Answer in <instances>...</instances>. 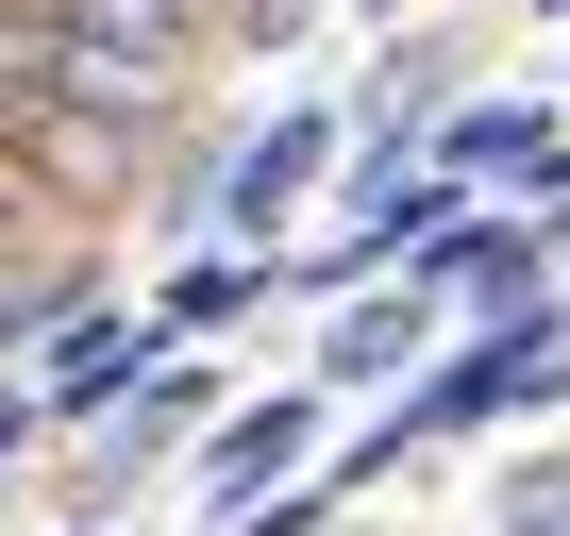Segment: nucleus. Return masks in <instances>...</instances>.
Masks as SVG:
<instances>
[{
  "label": "nucleus",
  "instance_id": "obj_1",
  "mask_svg": "<svg viewBox=\"0 0 570 536\" xmlns=\"http://www.w3.org/2000/svg\"><path fill=\"white\" fill-rule=\"evenodd\" d=\"M553 386H570V319L503 302L453 369H420V419H436V436H487V419H520V403H553Z\"/></svg>",
  "mask_w": 570,
  "mask_h": 536
},
{
  "label": "nucleus",
  "instance_id": "obj_2",
  "mask_svg": "<svg viewBox=\"0 0 570 536\" xmlns=\"http://www.w3.org/2000/svg\"><path fill=\"white\" fill-rule=\"evenodd\" d=\"M320 168H336V101H285L268 135H235V168H218V201H202V218L268 251L285 218H303V201H320Z\"/></svg>",
  "mask_w": 570,
  "mask_h": 536
},
{
  "label": "nucleus",
  "instance_id": "obj_3",
  "mask_svg": "<svg viewBox=\"0 0 570 536\" xmlns=\"http://www.w3.org/2000/svg\"><path fill=\"white\" fill-rule=\"evenodd\" d=\"M168 353H185L168 319H118V302H85V319L51 336V386H35V403H51V419H118V403H135Z\"/></svg>",
  "mask_w": 570,
  "mask_h": 536
},
{
  "label": "nucleus",
  "instance_id": "obj_4",
  "mask_svg": "<svg viewBox=\"0 0 570 536\" xmlns=\"http://www.w3.org/2000/svg\"><path fill=\"white\" fill-rule=\"evenodd\" d=\"M320 403H336V386L218 403V436H202V486H218V519H235V503H268V469H303V453H320Z\"/></svg>",
  "mask_w": 570,
  "mask_h": 536
},
{
  "label": "nucleus",
  "instance_id": "obj_5",
  "mask_svg": "<svg viewBox=\"0 0 570 536\" xmlns=\"http://www.w3.org/2000/svg\"><path fill=\"white\" fill-rule=\"evenodd\" d=\"M420 353H436V286H370V302H336L320 386H420Z\"/></svg>",
  "mask_w": 570,
  "mask_h": 536
},
{
  "label": "nucleus",
  "instance_id": "obj_6",
  "mask_svg": "<svg viewBox=\"0 0 570 536\" xmlns=\"http://www.w3.org/2000/svg\"><path fill=\"white\" fill-rule=\"evenodd\" d=\"M537 251H553V218H453V235L420 251V286H436V302H470V319H503V302L537 286Z\"/></svg>",
  "mask_w": 570,
  "mask_h": 536
},
{
  "label": "nucleus",
  "instance_id": "obj_7",
  "mask_svg": "<svg viewBox=\"0 0 570 536\" xmlns=\"http://www.w3.org/2000/svg\"><path fill=\"white\" fill-rule=\"evenodd\" d=\"M252 302H268V251H252V235H235V251H185L168 286H151V319H168V336H235Z\"/></svg>",
  "mask_w": 570,
  "mask_h": 536
},
{
  "label": "nucleus",
  "instance_id": "obj_8",
  "mask_svg": "<svg viewBox=\"0 0 570 536\" xmlns=\"http://www.w3.org/2000/svg\"><path fill=\"white\" fill-rule=\"evenodd\" d=\"M537 151H553V118H537V101H453V118H436V168H453V185L537 168Z\"/></svg>",
  "mask_w": 570,
  "mask_h": 536
},
{
  "label": "nucleus",
  "instance_id": "obj_9",
  "mask_svg": "<svg viewBox=\"0 0 570 536\" xmlns=\"http://www.w3.org/2000/svg\"><path fill=\"white\" fill-rule=\"evenodd\" d=\"M218 403H235V386H218L202 353H168V369L118 403V436H135V453H185V436H218Z\"/></svg>",
  "mask_w": 570,
  "mask_h": 536
},
{
  "label": "nucleus",
  "instance_id": "obj_10",
  "mask_svg": "<svg viewBox=\"0 0 570 536\" xmlns=\"http://www.w3.org/2000/svg\"><path fill=\"white\" fill-rule=\"evenodd\" d=\"M503 536H570V469H537V486H503Z\"/></svg>",
  "mask_w": 570,
  "mask_h": 536
},
{
  "label": "nucleus",
  "instance_id": "obj_11",
  "mask_svg": "<svg viewBox=\"0 0 570 536\" xmlns=\"http://www.w3.org/2000/svg\"><path fill=\"white\" fill-rule=\"evenodd\" d=\"M35 419H51V403H35V386H0V469H18V436H35Z\"/></svg>",
  "mask_w": 570,
  "mask_h": 536
},
{
  "label": "nucleus",
  "instance_id": "obj_12",
  "mask_svg": "<svg viewBox=\"0 0 570 536\" xmlns=\"http://www.w3.org/2000/svg\"><path fill=\"white\" fill-rule=\"evenodd\" d=\"M303 18H320V0H252V34H303Z\"/></svg>",
  "mask_w": 570,
  "mask_h": 536
},
{
  "label": "nucleus",
  "instance_id": "obj_13",
  "mask_svg": "<svg viewBox=\"0 0 570 536\" xmlns=\"http://www.w3.org/2000/svg\"><path fill=\"white\" fill-rule=\"evenodd\" d=\"M0 235H18V185H0Z\"/></svg>",
  "mask_w": 570,
  "mask_h": 536
},
{
  "label": "nucleus",
  "instance_id": "obj_14",
  "mask_svg": "<svg viewBox=\"0 0 570 536\" xmlns=\"http://www.w3.org/2000/svg\"><path fill=\"white\" fill-rule=\"evenodd\" d=\"M537 18H570V0H537Z\"/></svg>",
  "mask_w": 570,
  "mask_h": 536
}]
</instances>
